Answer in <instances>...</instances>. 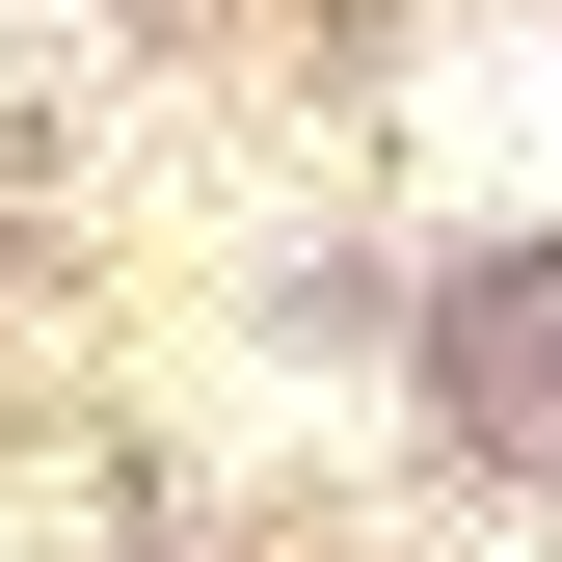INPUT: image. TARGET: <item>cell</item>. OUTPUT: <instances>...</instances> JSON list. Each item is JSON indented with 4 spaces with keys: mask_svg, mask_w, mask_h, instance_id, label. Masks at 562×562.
<instances>
[{
    "mask_svg": "<svg viewBox=\"0 0 562 562\" xmlns=\"http://www.w3.org/2000/svg\"><path fill=\"white\" fill-rule=\"evenodd\" d=\"M429 188L456 215H562V54H456L429 81Z\"/></svg>",
    "mask_w": 562,
    "mask_h": 562,
    "instance_id": "cell-1",
    "label": "cell"
}]
</instances>
